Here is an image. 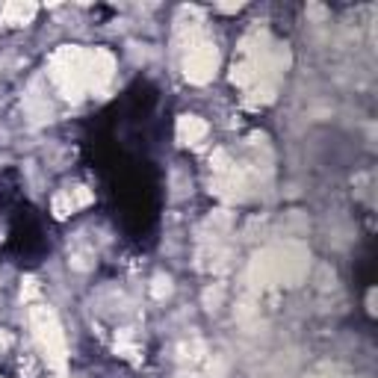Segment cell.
Listing matches in <instances>:
<instances>
[{"mask_svg": "<svg viewBox=\"0 0 378 378\" xmlns=\"http://www.w3.org/2000/svg\"><path fill=\"white\" fill-rule=\"evenodd\" d=\"M3 346H9V337H6V334H0V349H3Z\"/></svg>", "mask_w": 378, "mask_h": 378, "instance_id": "3", "label": "cell"}, {"mask_svg": "<svg viewBox=\"0 0 378 378\" xmlns=\"http://www.w3.org/2000/svg\"><path fill=\"white\" fill-rule=\"evenodd\" d=\"M33 325H36V337H39L42 349L47 351V358H54L62 363V334L56 328V319L50 310H33Z\"/></svg>", "mask_w": 378, "mask_h": 378, "instance_id": "1", "label": "cell"}, {"mask_svg": "<svg viewBox=\"0 0 378 378\" xmlns=\"http://www.w3.org/2000/svg\"><path fill=\"white\" fill-rule=\"evenodd\" d=\"M201 133H204V124H201L195 116H186L181 121V136H183V139H186V136H189V139H198Z\"/></svg>", "mask_w": 378, "mask_h": 378, "instance_id": "2", "label": "cell"}]
</instances>
